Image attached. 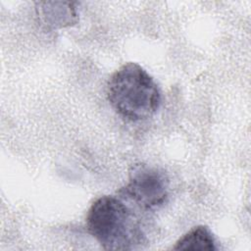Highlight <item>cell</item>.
Instances as JSON below:
<instances>
[{
  "mask_svg": "<svg viewBox=\"0 0 251 251\" xmlns=\"http://www.w3.org/2000/svg\"><path fill=\"white\" fill-rule=\"evenodd\" d=\"M174 250H218L217 242L211 229L206 226H197L184 233L176 244Z\"/></svg>",
  "mask_w": 251,
  "mask_h": 251,
  "instance_id": "5",
  "label": "cell"
},
{
  "mask_svg": "<svg viewBox=\"0 0 251 251\" xmlns=\"http://www.w3.org/2000/svg\"><path fill=\"white\" fill-rule=\"evenodd\" d=\"M120 197L143 211L164 206L170 195L167 173L153 165L138 163L131 166L126 183L119 190Z\"/></svg>",
  "mask_w": 251,
  "mask_h": 251,
  "instance_id": "3",
  "label": "cell"
},
{
  "mask_svg": "<svg viewBox=\"0 0 251 251\" xmlns=\"http://www.w3.org/2000/svg\"><path fill=\"white\" fill-rule=\"evenodd\" d=\"M86 227L106 250H134L146 242L141 220L121 197L96 199L88 209Z\"/></svg>",
  "mask_w": 251,
  "mask_h": 251,
  "instance_id": "1",
  "label": "cell"
},
{
  "mask_svg": "<svg viewBox=\"0 0 251 251\" xmlns=\"http://www.w3.org/2000/svg\"><path fill=\"white\" fill-rule=\"evenodd\" d=\"M106 93L117 114L134 123L153 117L162 103L161 91L154 78L132 62L124 64L112 74Z\"/></svg>",
  "mask_w": 251,
  "mask_h": 251,
  "instance_id": "2",
  "label": "cell"
},
{
  "mask_svg": "<svg viewBox=\"0 0 251 251\" xmlns=\"http://www.w3.org/2000/svg\"><path fill=\"white\" fill-rule=\"evenodd\" d=\"M73 2H43L41 15L45 24L51 27H64L76 23L75 8Z\"/></svg>",
  "mask_w": 251,
  "mask_h": 251,
  "instance_id": "4",
  "label": "cell"
}]
</instances>
